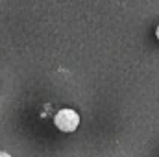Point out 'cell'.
Masks as SVG:
<instances>
[{"label":"cell","mask_w":159,"mask_h":157,"mask_svg":"<svg viewBox=\"0 0 159 157\" xmlns=\"http://www.w3.org/2000/svg\"><path fill=\"white\" fill-rule=\"evenodd\" d=\"M54 122H56L57 129H61V131H65V133H70V131H74L80 126V117L74 109H61V111L56 115Z\"/></svg>","instance_id":"cell-1"},{"label":"cell","mask_w":159,"mask_h":157,"mask_svg":"<svg viewBox=\"0 0 159 157\" xmlns=\"http://www.w3.org/2000/svg\"><path fill=\"white\" fill-rule=\"evenodd\" d=\"M156 35H157V39H159V26H157V30H156Z\"/></svg>","instance_id":"cell-2"}]
</instances>
